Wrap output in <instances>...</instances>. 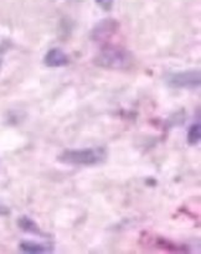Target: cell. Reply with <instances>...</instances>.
<instances>
[{
	"mask_svg": "<svg viewBox=\"0 0 201 254\" xmlns=\"http://www.w3.org/2000/svg\"><path fill=\"white\" fill-rule=\"evenodd\" d=\"M107 160V150L104 148L67 149L59 156L57 161L72 166H96Z\"/></svg>",
	"mask_w": 201,
	"mask_h": 254,
	"instance_id": "cell-1",
	"label": "cell"
},
{
	"mask_svg": "<svg viewBox=\"0 0 201 254\" xmlns=\"http://www.w3.org/2000/svg\"><path fill=\"white\" fill-rule=\"evenodd\" d=\"M133 55L122 47H106L102 50L94 59V64L102 68L109 69H124L128 68L133 64Z\"/></svg>",
	"mask_w": 201,
	"mask_h": 254,
	"instance_id": "cell-2",
	"label": "cell"
},
{
	"mask_svg": "<svg viewBox=\"0 0 201 254\" xmlns=\"http://www.w3.org/2000/svg\"><path fill=\"white\" fill-rule=\"evenodd\" d=\"M168 84L173 88L181 89H195L200 87L201 74L199 69H190V71L178 72L173 73L166 79Z\"/></svg>",
	"mask_w": 201,
	"mask_h": 254,
	"instance_id": "cell-3",
	"label": "cell"
},
{
	"mask_svg": "<svg viewBox=\"0 0 201 254\" xmlns=\"http://www.w3.org/2000/svg\"><path fill=\"white\" fill-rule=\"evenodd\" d=\"M118 22L113 19H103L93 27L91 32V37L94 41H103L114 35L118 30Z\"/></svg>",
	"mask_w": 201,
	"mask_h": 254,
	"instance_id": "cell-4",
	"label": "cell"
},
{
	"mask_svg": "<svg viewBox=\"0 0 201 254\" xmlns=\"http://www.w3.org/2000/svg\"><path fill=\"white\" fill-rule=\"evenodd\" d=\"M69 59L61 49H51L44 57V64L50 68H59L68 64Z\"/></svg>",
	"mask_w": 201,
	"mask_h": 254,
	"instance_id": "cell-5",
	"label": "cell"
},
{
	"mask_svg": "<svg viewBox=\"0 0 201 254\" xmlns=\"http://www.w3.org/2000/svg\"><path fill=\"white\" fill-rule=\"evenodd\" d=\"M21 252L27 254H42V253H51L54 251L52 246L42 245V243L31 242V241H24L19 245Z\"/></svg>",
	"mask_w": 201,
	"mask_h": 254,
	"instance_id": "cell-6",
	"label": "cell"
},
{
	"mask_svg": "<svg viewBox=\"0 0 201 254\" xmlns=\"http://www.w3.org/2000/svg\"><path fill=\"white\" fill-rule=\"evenodd\" d=\"M151 245L155 248H158V250L169 251V252H186L185 248L179 247L178 245L170 242V241H168L166 238L153 237L151 238Z\"/></svg>",
	"mask_w": 201,
	"mask_h": 254,
	"instance_id": "cell-7",
	"label": "cell"
},
{
	"mask_svg": "<svg viewBox=\"0 0 201 254\" xmlns=\"http://www.w3.org/2000/svg\"><path fill=\"white\" fill-rule=\"evenodd\" d=\"M17 226H19L24 232L31 233V235L44 236V233H42L41 230H40L39 225H37L34 220L27 217V216H22V217H20L19 220H17Z\"/></svg>",
	"mask_w": 201,
	"mask_h": 254,
	"instance_id": "cell-8",
	"label": "cell"
},
{
	"mask_svg": "<svg viewBox=\"0 0 201 254\" xmlns=\"http://www.w3.org/2000/svg\"><path fill=\"white\" fill-rule=\"evenodd\" d=\"M201 139V126L200 123H194L193 126L189 128L188 135H186V140L188 144L191 146L198 145L199 141Z\"/></svg>",
	"mask_w": 201,
	"mask_h": 254,
	"instance_id": "cell-9",
	"label": "cell"
},
{
	"mask_svg": "<svg viewBox=\"0 0 201 254\" xmlns=\"http://www.w3.org/2000/svg\"><path fill=\"white\" fill-rule=\"evenodd\" d=\"M94 1L98 4V6L102 10H104V11H111L112 7H113L114 0H94Z\"/></svg>",
	"mask_w": 201,
	"mask_h": 254,
	"instance_id": "cell-10",
	"label": "cell"
},
{
	"mask_svg": "<svg viewBox=\"0 0 201 254\" xmlns=\"http://www.w3.org/2000/svg\"><path fill=\"white\" fill-rule=\"evenodd\" d=\"M0 62H1V56H0Z\"/></svg>",
	"mask_w": 201,
	"mask_h": 254,
	"instance_id": "cell-11",
	"label": "cell"
}]
</instances>
